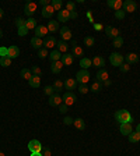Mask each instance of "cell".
<instances>
[{
  "label": "cell",
  "mask_w": 140,
  "mask_h": 156,
  "mask_svg": "<svg viewBox=\"0 0 140 156\" xmlns=\"http://www.w3.org/2000/svg\"><path fill=\"white\" fill-rule=\"evenodd\" d=\"M73 126H74L77 130H84L85 128V123L83 119H76V120L73 121Z\"/></svg>",
  "instance_id": "obj_35"
},
{
  "label": "cell",
  "mask_w": 140,
  "mask_h": 156,
  "mask_svg": "<svg viewBox=\"0 0 140 156\" xmlns=\"http://www.w3.org/2000/svg\"><path fill=\"white\" fill-rule=\"evenodd\" d=\"M20 75H21V78H24V80H27V81H29L31 77H32V73H31V70H28V68H23V70L20 71Z\"/></svg>",
  "instance_id": "obj_33"
},
{
  "label": "cell",
  "mask_w": 140,
  "mask_h": 156,
  "mask_svg": "<svg viewBox=\"0 0 140 156\" xmlns=\"http://www.w3.org/2000/svg\"><path fill=\"white\" fill-rule=\"evenodd\" d=\"M93 25H94V29H95V31H101V29H102V25H101V24L94 23Z\"/></svg>",
  "instance_id": "obj_54"
},
{
  "label": "cell",
  "mask_w": 140,
  "mask_h": 156,
  "mask_svg": "<svg viewBox=\"0 0 140 156\" xmlns=\"http://www.w3.org/2000/svg\"><path fill=\"white\" fill-rule=\"evenodd\" d=\"M73 121H74V119H72V117H65L63 119V124H66V126H72Z\"/></svg>",
  "instance_id": "obj_50"
},
{
  "label": "cell",
  "mask_w": 140,
  "mask_h": 156,
  "mask_svg": "<svg viewBox=\"0 0 140 156\" xmlns=\"http://www.w3.org/2000/svg\"><path fill=\"white\" fill-rule=\"evenodd\" d=\"M7 49H9V53H7V56H9V57L11 58V60L20 56V48H18V46L13 45V46H9Z\"/></svg>",
  "instance_id": "obj_15"
},
{
  "label": "cell",
  "mask_w": 140,
  "mask_h": 156,
  "mask_svg": "<svg viewBox=\"0 0 140 156\" xmlns=\"http://www.w3.org/2000/svg\"><path fill=\"white\" fill-rule=\"evenodd\" d=\"M41 153H42V156H51V155H52L51 149H49V148H44V146H42V151H41Z\"/></svg>",
  "instance_id": "obj_52"
},
{
  "label": "cell",
  "mask_w": 140,
  "mask_h": 156,
  "mask_svg": "<svg viewBox=\"0 0 140 156\" xmlns=\"http://www.w3.org/2000/svg\"><path fill=\"white\" fill-rule=\"evenodd\" d=\"M3 38V31H2V29H0V39Z\"/></svg>",
  "instance_id": "obj_61"
},
{
  "label": "cell",
  "mask_w": 140,
  "mask_h": 156,
  "mask_svg": "<svg viewBox=\"0 0 140 156\" xmlns=\"http://www.w3.org/2000/svg\"><path fill=\"white\" fill-rule=\"evenodd\" d=\"M28 32H29V29L27 28L25 25L21 27V28H17V34H18L20 36H27L28 35Z\"/></svg>",
  "instance_id": "obj_41"
},
{
  "label": "cell",
  "mask_w": 140,
  "mask_h": 156,
  "mask_svg": "<svg viewBox=\"0 0 140 156\" xmlns=\"http://www.w3.org/2000/svg\"><path fill=\"white\" fill-rule=\"evenodd\" d=\"M107 4H108V7H109V9L115 10V11L122 10V7H123V2H122V0H108Z\"/></svg>",
  "instance_id": "obj_12"
},
{
  "label": "cell",
  "mask_w": 140,
  "mask_h": 156,
  "mask_svg": "<svg viewBox=\"0 0 140 156\" xmlns=\"http://www.w3.org/2000/svg\"><path fill=\"white\" fill-rule=\"evenodd\" d=\"M3 16H4V11L3 9H0V18H3Z\"/></svg>",
  "instance_id": "obj_59"
},
{
  "label": "cell",
  "mask_w": 140,
  "mask_h": 156,
  "mask_svg": "<svg viewBox=\"0 0 140 156\" xmlns=\"http://www.w3.org/2000/svg\"><path fill=\"white\" fill-rule=\"evenodd\" d=\"M72 55H73V57L81 58V56H84V50L80 46H74V48H72Z\"/></svg>",
  "instance_id": "obj_29"
},
{
  "label": "cell",
  "mask_w": 140,
  "mask_h": 156,
  "mask_svg": "<svg viewBox=\"0 0 140 156\" xmlns=\"http://www.w3.org/2000/svg\"><path fill=\"white\" fill-rule=\"evenodd\" d=\"M62 68H63V63L60 62V60L51 63V71H52L53 74H59V73L62 71Z\"/></svg>",
  "instance_id": "obj_20"
},
{
  "label": "cell",
  "mask_w": 140,
  "mask_h": 156,
  "mask_svg": "<svg viewBox=\"0 0 140 156\" xmlns=\"http://www.w3.org/2000/svg\"><path fill=\"white\" fill-rule=\"evenodd\" d=\"M48 35V27L45 25H36L35 28V36L38 38H42V36H46Z\"/></svg>",
  "instance_id": "obj_18"
},
{
  "label": "cell",
  "mask_w": 140,
  "mask_h": 156,
  "mask_svg": "<svg viewBox=\"0 0 140 156\" xmlns=\"http://www.w3.org/2000/svg\"><path fill=\"white\" fill-rule=\"evenodd\" d=\"M93 66V60L88 57H81L80 58V67H83V70H88V67Z\"/></svg>",
  "instance_id": "obj_28"
},
{
  "label": "cell",
  "mask_w": 140,
  "mask_h": 156,
  "mask_svg": "<svg viewBox=\"0 0 140 156\" xmlns=\"http://www.w3.org/2000/svg\"><path fill=\"white\" fill-rule=\"evenodd\" d=\"M49 105H51V106H53V107H56V106H60V105H62V96H60V95L59 94H53L52 96H49Z\"/></svg>",
  "instance_id": "obj_11"
},
{
  "label": "cell",
  "mask_w": 140,
  "mask_h": 156,
  "mask_svg": "<svg viewBox=\"0 0 140 156\" xmlns=\"http://www.w3.org/2000/svg\"><path fill=\"white\" fill-rule=\"evenodd\" d=\"M29 70H31L32 75H39V77H41V74H42V71H41V68H39L38 66H32V67L29 68Z\"/></svg>",
  "instance_id": "obj_45"
},
{
  "label": "cell",
  "mask_w": 140,
  "mask_h": 156,
  "mask_svg": "<svg viewBox=\"0 0 140 156\" xmlns=\"http://www.w3.org/2000/svg\"><path fill=\"white\" fill-rule=\"evenodd\" d=\"M35 11H36V4L34 3V2H27L25 6H24V13H25V16H28V18H31Z\"/></svg>",
  "instance_id": "obj_6"
},
{
  "label": "cell",
  "mask_w": 140,
  "mask_h": 156,
  "mask_svg": "<svg viewBox=\"0 0 140 156\" xmlns=\"http://www.w3.org/2000/svg\"><path fill=\"white\" fill-rule=\"evenodd\" d=\"M125 16H126V13H125L123 10H118V11H115V18H118V20H123Z\"/></svg>",
  "instance_id": "obj_47"
},
{
  "label": "cell",
  "mask_w": 140,
  "mask_h": 156,
  "mask_svg": "<svg viewBox=\"0 0 140 156\" xmlns=\"http://www.w3.org/2000/svg\"><path fill=\"white\" fill-rule=\"evenodd\" d=\"M93 66L97 68L105 67V58L102 57V56H95V57L93 58Z\"/></svg>",
  "instance_id": "obj_21"
},
{
  "label": "cell",
  "mask_w": 140,
  "mask_h": 156,
  "mask_svg": "<svg viewBox=\"0 0 140 156\" xmlns=\"http://www.w3.org/2000/svg\"><path fill=\"white\" fill-rule=\"evenodd\" d=\"M70 18H77V13H76V11H72V13H70Z\"/></svg>",
  "instance_id": "obj_57"
},
{
  "label": "cell",
  "mask_w": 140,
  "mask_h": 156,
  "mask_svg": "<svg viewBox=\"0 0 140 156\" xmlns=\"http://www.w3.org/2000/svg\"><path fill=\"white\" fill-rule=\"evenodd\" d=\"M59 34H60V38H62V41H65V42H67V41H70L72 39V31H70V28L69 27H62V28L59 29Z\"/></svg>",
  "instance_id": "obj_7"
},
{
  "label": "cell",
  "mask_w": 140,
  "mask_h": 156,
  "mask_svg": "<svg viewBox=\"0 0 140 156\" xmlns=\"http://www.w3.org/2000/svg\"><path fill=\"white\" fill-rule=\"evenodd\" d=\"M14 24L17 25V28H21V27H24L25 25V20L24 18H21V17H18V18H16L14 20Z\"/></svg>",
  "instance_id": "obj_44"
},
{
  "label": "cell",
  "mask_w": 140,
  "mask_h": 156,
  "mask_svg": "<svg viewBox=\"0 0 140 156\" xmlns=\"http://www.w3.org/2000/svg\"><path fill=\"white\" fill-rule=\"evenodd\" d=\"M56 49H58L59 52L62 53V55H65V53H67V50H69V45H67V42H65V41H58V43H56Z\"/></svg>",
  "instance_id": "obj_19"
},
{
  "label": "cell",
  "mask_w": 140,
  "mask_h": 156,
  "mask_svg": "<svg viewBox=\"0 0 140 156\" xmlns=\"http://www.w3.org/2000/svg\"><path fill=\"white\" fill-rule=\"evenodd\" d=\"M77 87V81H76V78H67L65 81V89H69V91H72V89H76Z\"/></svg>",
  "instance_id": "obj_24"
},
{
  "label": "cell",
  "mask_w": 140,
  "mask_h": 156,
  "mask_svg": "<svg viewBox=\"0 0 140 156\" xmlns=\"http://www.w3.org/2000/svg\"><path fill=\"white\" fill-rule=\"evenodd\" d=\"M76 81H77V84H87L90 81V73H88V70H83L81 68L80 71H77Z\"/></svg>",
  "instance_id": "obj_4"
},
{
  "label": "cell",
  "mask_w": 140,
  "mask_h": 156,
  "mask_svg": "<svg viewBox=\"0 0 140 156\" xmlns=\"http://www.w3.org/2000/svg\"><path fill=\"white\" fill-rule=\"evenodd\" d=\"M111 84H112V82H111V80H107V81H105L102 85H105V87H111Z\"/></svg>",
  "instance_id": "obj_56"
},
{
  "label": "cell",
  "mask_w": 140,
  "mask_h": 156,
  "mask_svg": "<svg viewBox=\"0 0 140 156\" xmlns=\"http://www.w3.org/2000/svg\"><path fill=\"white\" fill-rule=\"evenodd\" d=\"M28 149L31 153H35V152H41L42 151V144L39 142L38 140H31L28 142Z\"/></svg>",
  "instance_id": "obj_5"
},
{
  "label": "cell",
  "mask_w": 140,
  "mask_h": 156,
  "mask_svg": "<svg viewBox=\"0 0 140 156\" xmlns=\"http://www.w3.org/2000/svg\"><path fill=\"white\" fill-rule=\"evenodd\" d=\"M62 101L66 106H72V105L76 103L77 96H76V94L73 91H67V92H65V95L62 96Z\"/></svg>",
  "instance_id": "obj_3"
},
{
  "label": "cell",
  "mask_w": 140,
  "mask_h": 156,
  "mask_svg": "<svg viewBox=\"0 0 140 156\" xmlns=\"http://www.w3.org/2000/svg\"><path fill=\"white\" fill-rule=\"evenodd\" d=\"M95 77H97V81L101 82V84H104L107 80H109V74H108V71L105 68H100L97 71V75H95Z\"/></svg>",
  "instance_id": "obj_10"
},
{
  "label": "cell",
  "mask_w": 140,
  "mask_h": 156,
  "mask_svg": "<svg viewBox=\"0 0 140 156\" xmlns=\"http://www.w3.org/2000/svg\"><path fill=\"white\" fill-rule=\"evenodd\" d=\"M39 4H42L44 7H45V6H49V0H39Z\"/></svg>",
  "instance_id": "obj_55"
},
{
  "label": "cell",
  "mask_w": 140,
  "mask_h": 156,
  "mask_svg": "<svg viewBox=\"0 0 140 156\" xmlns=\"http://www.w3.org/2000/svg\"><path fill=\"white\" fill-rule=\"evenodd\" d=\"M119 70H121L122 73H127L129 70H131V64H127V63H123V64L119 67Z\"/></svg>",
  "instance_id": "obj_49"
},
{
  "label": "cell",
  "mask_w": 140,
  "mask_h": 156,
  "mask_svg": "<svg viewBox=\"0 0 140 156\" xmlns=\"http://www.w3.org/2000/svg\"><path fill=\"white\" fill-rule=\"evenodd\" d=\"M127 140H129V142L132 144H136L140 141V134L137 133V131H134V133H131L129 135H127Z\"/></svg>",
  "instance_id": "obj_32"
},
{
  "label": "cell",
  "mask_w": 140,
  "mask_h": 156,
  "mask_svg": "<svg viewBox=\"0 0 140 156\" xmlns=\"http://www.w3.org/2000/svg\"><path fill=\"white\" fill-rule=\"evenodd\" d=\"M95 43V39L93 38V36H85L84 38V45L88 46V48H91V46H94Z\"/></svg>",
  "instance_id": "obj_40"
},
{
  "label": "cell",
  "mask_w": 140,
  "mask_h": 156,
  "mask_svg": "<svg viewBox=\"0 0 140 156\" xmlns=\"http://www.w3.org/2000/svg\"><path fill=\"white\" fill-rule=\"evenodd\" d=\"M11 64V58L9 56H4V57H0V66L2 67H10Z\"/></svg>",
  "instance_id": "obj_39"
},
{
  "label": "cell",
  "mask_w": 140,
  "mask_h": 156,
  "mask_svg": "<svg viewBox=\"0 0 140 156\" xmlns=\"http://www.w3.org/2000/svg\"><path fill=\"white\" fill-rule=\"evenodd\" d=\"M44 92H45V95H48V96H52V95L55 94V89H53L52 85H46V87L44 88Z\"/></svg>",
  "instance_id": "obj_43"
},
{
  "label": "cell",
  "mask_w": 140,
  "mask_h": 156,
  "mask_svg": "<svg viewBox=\"0 0 140 156\" xmlns=\"http://www.w3.org/2000/svg\"><path fill=\"white\" fill-rule=\"evenodd\" d=\"M25 27L28 29H35L36 28V20L35 18H28V20H25Z\"/></svg>",
  "instance_id": "obj_37"
},
{
  "label": "cell",
  "mask_w": 140,
  "mask_h": 156,
  "mask_svg": "<svg viewBox=\"0 0 140 156\" xmlns=\"http://www.w3.org/2000/svg\"><path fill=\"white\" fill-rule=\"evenodd\" d=\"M46 56H48V49H45V48L39 49V50H38V57L39 58H45Z\"/></svg>",
  "instance_id": "obj_46"
},
{
  "label": "cell",
  "mask_w": 140,
  "mask_h": 156,
  "mask_svg": "<svg viewBox=\"0 0 140 156\" xmlns=\"http://www.w3.org/2000/svg\"><path fill=\"white\" fill-rule=\"evenodd\" d=\"M105 34H107L108 38H111V39H115L119 36V34H121V31L118 28H114V27L111 25H107L105 27Z\"/></svg>",
  "instance_id": "obj_9"
},
{
  "label": "cell",
  "mask_w": 140,
  "mask_h": 156,
  "mask_svg": "<svg viewBox=\"0 0 140 156\" xmlns=\"http://www.w3.org/2000/svg\"><path fill=\"white\" fill-rule=\"evenodd\" d=\"M31 156H42L41 152H35V153H31Z\"/></svg>",
  "instance_id": "obj_58"
},
{
  "label": "cell",
  "mask_w": 140,
  "mask_h": 156,
  "mask_svg": "<svg viewBox=\"0 0 140 156\" xmlns=\"http://www.w3.org/2000/svg\"><path fill=\"white\" fill-rule=\"evenodd\" d=\"M56 43H58V41H56L53 36H46V38L44 39V48H45V49H52V48H55Z\"/></svg>",
  "instance_id": "obj_13"
},
{
  "label": "cell",
  "mask_w": 140,
  "mask_h": 156,
  "mask_svg": "<svg viewBox=\"0 0 140 156\" xmlns=\"http://www.w3.org/2000/svg\"><path fill=\"white\" fill-rule=\"evenodd\" d=\"M28 84H29V87L31 88H39L41 87V77H39V75H32V77H31V80H29L28 81Z\"/></svg>",
  "instance_id": "obj_23"
},
{
  "label": "cell",
  "mask_w": 140,
  "mask_h": 156,
  "mask_svg": "<svg viewBox=\"0 0 140 156\" xmlns=\"http://www.w3.org/2000/svg\"><path fill=\"white\" fill-rule=\"evenodd\" d=\"M52 87H53V89H55V94H59V92L63 89V87H65V82H62L60 80H56Z\"/></svg>",
  "instance_id": "obj_34"
},
{
  "label": "cell",
  "mask_w": 140,
  "mask_h": 156,
  "mask_svg": "<svg viewBox=\"0 0 140 156\" xmlns=\"http://www.w3.org/2000/svg\"><path fill=\"white\" fill-rule=\"evenodd\" d=\"M123 60H125V57L118 52H114L109 55V62H111V64L115 66V67H121V66L123 64Z\"/></svg>",
  "instance_id": "obj_2"
},
{
  "label": "cell",
  "mask_w": 140,
  "mask_h": 156,
  "mask_svg": "<svg viewBox=\"0 0 140 156\" xmlns=\"http://www.w3.org/2000/svg\"><path fill=\"white\" fill-rule=\"evenodd\" d=\"M31 46H32L34 49H36V50H39V49H42V46H44V41L41 38H38V36H34V38L31 39Z\"/></svg>",
  "instance_id": "obj_22"
},
{
  "label": "cell",
  "mask_w": 140,
  "mask_h": 156,
  "mask_svg": "<svg viewBox=\"0 0 140 156\" xmlns=\"http://www.w3.org/2000/svg\"><path fill=\"white\" fill-rule=\"evenodd\" d=\"M49 58H51V63H53V62H59V60L62 58V53L59 52L58 49H53L52 52L49 53Z\"/></svg>",
  "instance_id": "obj_25"
},
{
  "label": "cell",
  "mask_w": 140,
  "mask_h": 156,
  "mask_svg": "<svg viewBox=\"0 0 140 156\" xmlns=\"http://www.w3.org/2000/svg\"><path fill=\"white\" fill-rule=\"evenodd\" d=\"M74 9H76V3H73V2H67L66 3V10H67L69 13L74 11Z\"/></svg>",
  "instance_id": "obj_48"
},
{
  "label": "cell",
  "mask_w": 140,
  "mask_h": 156,
  "mask_svg": "<svg viewBox=\"0 0 140 156\" xmlns=\"http://www.w3.org/2000/svg\"><path fill=\"white\" fill-rule=\"evenodd\" d=\"M126 63L127 64H136V63H139V56H137L136 53H127Z\"/></svg>",
  "instance_id": "obj_27"
},
{
  "label": "cell",
  "mask_w": 140,
  "mask_h": 156,
  "mask_svg": "<svg viewBox=\"0 0 140 156\" xmlns=\"http://www.w3.org/2000/svg\"><path fill=\"white\" fill-rule=\"evenodd\" d=\"M48 31L49 32H58L59 31V21H49L48 23Z\"/></svg>",
  "instance_id": "obj_31"
},
{
  "label": "cell",
  "mask_w": 140,
  "mask_h": 156,
  "mask_svg": "<svg viewBox=\"0 0 140 156\" xmlns=\"http://www.w3.org/2000/svg\"><path fill=\"white\" fill-rule=\"evenodd\" d=\"M51 6L53 7V10H55V11H60V10H62V6H63V2H62V0H52Z\"/></svg>",
  "instance_id": "obj_38"
},
{
  "label": "cell",
  "mask_w": 140,
  "mask_h": 156,
  "mask_svg": "<svg viewBox=\"0 0 140 156\" xmlns=\"http://www.w3.org/2000/svg\"><path fill=\"white\" fill-rule=\"evenodd\" d=\"M53 11H55V10H53V7L51 6V4H49V6H45L42 9V17L44 18H51V17L53 16Z\"/></svg>",
  "instance_id": "obj_26"
},
{
  "label": "cell",
  "mask_w": 140,
  "mask_h": 156,
  "mask_svg": "<svg viewBox=\"0 0 140 156\" xmlns=\"http://www.w3.org/2000/svg\"><path fill=\"white\" fill-rule=\"evenodd\" d=\"M7 53H9V49L4 48V46H2V48H0V57H4V56H7Z\"/></svg>",
  "instance_id": "obj_53"
},
{
  "label": "cell",
  "mask_w": 140,
  "mask_h": 156,
  "mask_svg": "<svg viewBox=\"0 0 140 156\" xmlns=\"http://www.w3.org/2000/svg\"><path fill=\"white\" fill-rule=\"evenodd\" d=\"M102 88H104V85L101 84V82H98V81H94L91 84V87H90V91L94 92V94H98V92L101 91Z\"/></svg>",
  "instance_id": "obj_30"
},
{
  "label": "cell",
  "mask_w": 140,
  "mask_h": 156,
  "mask_svg": "<svg viewBox=\"0 0 140 156\" xmlns=\"http://www.w3.org/2000/svg\"><path fill=\"white\" fill-rule=\"evenodd\" d=\"M78 92H80L81 95H85V94L90 92V88L87 87V84H80L78 85Z\"/></svg>",
  "instance_id": "obj_42"
},
{
  "label": "cell",
  "mask_w": 140,
  "mask_h": 156,
  "mask_svg": "<svg viewBox=\"0 0 140 156\" xmlns=\"http://www.w3.org/2000/svg\"><path fill=\"white\" fill-rule=\"evenodd\" d=\"M112 46L116 49L122 48V46H123V38H122V36H118V38L112 39Z\"/></svg>",
  "instance_id": "obj_36"
},
{
  "label": "cell",
  "mask_w": 140,
  "mask_h": 156,
  "mask_svg": "<svg viewBox=\"0 0 140 156\" xmlns=\"http://www.w3.org/2000/svg\"><path fill=\"white\" fill-rule=\"evenodd\" d=\"M119 130L122 135H129L131 133H133V127H132V123H122Z\"/></svg>",
  "instance_id": "obj_14"
},
{
  "label": "cell",
  "mask_w": 140,
  "mask_h": 156,
  "mask_svg": "<svg viewBox=\"0 0 140 156\" xmlns=\"http://www.w3.org/2000/svg\"><path fill=\"white\" fill-rule=\"evenodd\" d=\"M115 120L122 124V123H132L134 119L131 116V113L126 109H121V110L115 112Z\"/></svg>",
  "instance_id": "obj_1"
},
{
  "label": "cell",
  "mask_w": 140,
  "mask_h": 156,
  "mask_svg": "<svg viewBox=\"0 0 140 156\" xmlns=\"http://www.w3.org/2000/svg\"><path fill=\"white\" fill-rule=\"evenodd\" d=\"M60 62L63 63V66H72L73 62H74V57H73L72 53H65V55H62Z\"/></svg>",
  "instance_id": "obj_16"
},
{
  "label": "cell",
  "mask_w": 140,
  "mask_h": 156,
  "mask_svg": "<svg viewBox=\"0 0 140 156\" xmlns=\"http://www.w3.org/2000/svg\"><path fill=\"white\" fill-rule=\"evenodd\" d=\"M137 9V3L134 0H126L123 2V11L125 13H133Z\"/></svg>",
  "instance_id": "obj_8"
},
{
  "label": "cell",
  "mask_w": 140,
  "mask_h": 156,
  "mask_svg": "<svg viewBox=\"0 0 140 156\" xmlns=\"http://www.w3.org/2000/svg\"><path fill=\"white\" fill-rule=\"evenodd\" d=\"M0 156H4V153H3V152H0Z\"/></svg>",
  "instance_id": "obj_62"
},
{
  "label": "cell",
  "mask_w": 140,
  "mask_h": 156,
  "mask_svg": "<svg viewBox=\"0 0 140 156\" xmlns=\"http://www.w3.org/2000/svg\"><path fill=\"white\" fill-rule=\"evenodd\" d=\"M136 131L140 134V124H137V127H136Z\"/></svg>",
  "instance_id": "obj_60"
},
{
  "label": "cell",
  "mask_w": 140,
  "mask_h": 156,
  "mask_svg": "<svg viewBox=\"0 0 140 156\" xmlns=\"http://www.w3.org/2000/svg\"><path fill=\"white\" fill-rule=\"evenodd\" d=\"M67 109H69V106H66L65 103H63V105H60V106H59V113L66 114V112H67Z\"/></svg>",
  "instance_id": "obj_51"
},
{
  "label": "cell",
  "mask_w": 140,
  "mask_h": 156,
  "mask_svg": "<svg viewBox=\"0 0 140 156\" xmlns=\"http://www.w3.org/2000/svg\"><path fill=\"white\" fill-rule=\"evenodd\" d=\"M70 20V13H69L67 10H60L58 14V21L59 23H66V21H69Z\"/></svg>",
  "instance_id": "obj_17"
}]
</instances>
